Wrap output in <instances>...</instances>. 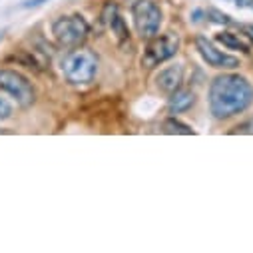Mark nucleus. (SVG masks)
I'll return each instance as SVG.
<instances>
[{"instance_id": "obj_1", "label": "nucleus", "mask_w": 253, "mask_h": 253, "mask_svg": "<svg viewBox=\"0 0 253 253\" xmlns=\"http://www.w3.org/2000/svg\"><path fill=\"white\" fill-rule=\"evenodd\" d=\"M210 112L215 120H229L243 114L253 102V86L239 74H219L210 84Z\"/></svg>"}, {"instance_id": "obj_2", "label": "nucleus", "mask_w": 253, "mask_h": 253, "mask_svg": "<svg viewBox=\"0 0 253 253\" xmlns=\"http://www.w3.org/2000/svg\"><path fill=\"white\" fill-rule=\"evenodd\" d=\"M60 70L64 80L72 86H86L94 82L98 74V58L92 50L76 46L60 62Z\"/></svg>"}, {"instance_id": "obj_3", "label": "nucleus", "mask_w": 253, "mask_h": 253, "mask_svg": "<svg viewBox=\"0 0 253 253\" xmlns=\"http://www.w3.org/2000/svg\"><path fill=\"white\" fill-rule=\"evenodd\" d=\"M90 34V24L80 14L58 16L52 22V36L62 48H76L84 44Z\"/></svg>"}, {"instance_id": "obj_4", "label": "nucleus", "mask_w": 253, "mask_h": 253, "mask_svg": "<svg viewBox=\"0 0 253 253\" xmlns=\"http://www.w3.org/2000/svg\"><path fill=\"white\" fill-rule=\"evenodd\" d=\"M0 92L8 94L20 108H30L36 102V90L32 82L18 70H0Z\"/></svg>"}, {"instance_id": "obj_5", "label": "nucleus", "mask_w": 253, "mask_h": 253, "mask_svg": "<svg viewBox=\"0 0 253 253\" xmlns=\"http://www.w3.org/2000/svg\"><path fill=\"white\" fill-rule=\"evenodd\" d=\"M132 18H134V28L136 32L150 40L160 32L164 14L162 8L154 2V0H136L132 6Z\"/></svg>"}, {"instance_id": "obj_6", "label": "nucleus", "mask_w": 253, "mask_h": 253, "mask_svg": "<svg viewBox=\"0 0 253 253\" xmlns=\"http://www.w3.org/2000/svg\"><path fill=\"white\" fill-rule=\"evenodd\" d=\"M179 50V36L173 34V32H168L164 36H154L150 38L146 50H144V56H142V66L146 68H156L162 62L173 58Z\"/></svg>"}, {"instance_id": "obj_7", "label": "nucleus", "mask_w": 253, "mask_h": 253, "mask_svg": "<svg viewBox=\"0 0 253 253\" xmlns=\"http://www.w3.org/2000/svg\"><path fill=\"white\" fill-rule=\"evenodd\" d=\"M196 48L202 54V58L208 62V66H211V68H217V70H233V68L239 66V58L217 50L213 46V42H210L204 36H198L196 38Z\"/></svg>"}, {"instance_id": "obj_8", "label": "nucleus", "mask_w": 253, "mask_h": 253, "mask_svg": "<svg viewBox=\"0 0 253 253\" xmlns=\"http://www.w3.org/2000/svg\"><path fill=\"white\" fill-rule=\"evenodd\" d=\"M181 82H183V64H169L166 68H162L158 74H156V86L160 92L164 94H171L175 92L177 88H181Z\"/></svg>"}, {"instance_id": "obj_9", "label": "nucleus", "mask_w": 253, "mask_h": 253, "mask_svg": "<svg viewBox=\"0 0 253 253\" xmlns=\"http://www.w3.org/2000/svg\"><path fill=\"white\" fill-rule=\"evenodd\" d=\"M196 104V94L192 90H183V88H177L175 92L169 94V102H168V108L171 114H181V112H187Z\"/></svg>"}, {"instance_id": "obj_10", "label": "nucleus", "mask_w": 253, "mask_h": 253, "mask_svg": "<svg viewBox=\"0 0 253 253\" xmlns=\"http://www.w3.org/2000/svg\"><path fill=\"white\" fill-rule=\"evenodd\" d=\"M162 130H164V134H169V136H194V134H196V132L192 130V126L179 122V120L173 118V116H169V118L164 120Z\"/></svg>"}, {"instance_id": "obj_11", "label": "nucleus", "mask_w": 253, "mask_h": 253, "mask_svg": "<svg viewBox=\"0 0 253 253\" xmlns=\"http://www.w3.org/2000/svg\"><path fill=\"white\" fill-rule=\"evenodd\" d=\"M215 40H217L219 44H223L225 48H229V50H239V52H243V54H249V52H251V46H249L247 42H243V40L239 38V34H233V32H219V34L215 36Z\"/></svg>"}, {"instance_id": "obj_12", "label": "nucleus", "mask_w": 253, "mask_h": 253, "mask_svg": "<svg viewBox=\"0 0 253 253\" xmlns=\"http://www.w3.org/2000/svg\"><path fill=\"white\" fill-rule=\"evenodd\" d=\"M110 30H112V34H116V38L120 40V42H124V40H128V36H130V32H128V26H126V22H124V18L118 14L112 22H110V26H108Z\"/></svg>"}, {"instance_id": "obj_13", "label": "nucleus", "mask_w": 253, "mask_h": 253, "mask_svg": "<svg viewBox=\"0 0 253 253\" xmlns=\"http://www.w3.org/2000/svg\"><path fill=\"white\" fill-rule=\"evenodd\" d=\"M206 18H210L213 24H221V26H229V24H233L231 16L225 14V12H221V10H217V8H210V10L206 12Z\"/></svg>"}, {"instance_id": "obj_14", "label": "nucleus", "mask_w": 253, "mask_h": 253, "mask_svg": "<svg viewBox=\"0 0 253 253\" xmlns=\"http://www.w3.org/2000/svg\"><path fill=\"white\" fill-rule=\"evenodd\" d=\"M118 14H120V12H118V4H116V2H106L104 8H102V14H100V22H102L104 26H110V22H112Z\"/></svg>"}, {"instance_id": "obj_15", "label": "nucleus", "mask_w": 253, "mask_h": 253, "mask_svg": "<svg viewBox=\"0 0 253 253\" xmlns=\"http://www.w3.org/2000/svg\"><path fill=\"white\" fill-rule=\"evenodd\" d=\"M229 134H245V136H253V116L245 122H241L239 126H235V128L229 132Z\"/></svg>"}, {"instance_id": "obj_16", "label": "nucleus", "mask_w": 253, "mask_h": 253, "mask_svg": "<svg viewBox=\"0 0 253 253\" xmlns=\"http://www.w3.org/2000/svg\"><path fill=\"white\" fill-rule=\"evenodd\" d=\"M12 106H10V102L6 100V98H2L0 96V120H8V118H12Z\"/></svg>"}, {"instance_id": "obj_17", "label": "nucleus", "mask_w": 253, "mask_h": 253, "mask_svg": "<svg viewBox=\"0 0 253 253\" xmlns=\"http://www.w3.org/2000/svg\"><path fill=\"white\" fill-rule=\"evenodd\" d=\"M44 2H48V0H24V2L20 4V8H38Z\"/></svg>"}, {"instance_id": "obj_18", "label": "nucleus", "mask_w": 253, "mask_h": 253, "mask_svg": "<svg viewBox=\"0 0 253 253\" xmlns=\"http://www.w3.org/2000/svg\"><path fill=\"white\" fill-rule=\"evenodd\" d=\"M241 30H243V34L253 42V24H243V26H241Z\"/></svg>"}, {"instance_id": "obj_19", "label": "nucleus", "mask_w": 253, "mask_h": 253, "mask_svg": "<svg viewBox=\"0 0 253 253\" xmlns=\"http://www.w3.org/2000/svg\"><path fill=\"white\" fill-rule=\"evenodd\" d=\"M202 16H204V12H202V10H194V18H192V20H194V22H200V20H202Z\"/></svg>"}, {"instance_id": "obj_20", "label": "nucleus", "mask_w": 253, "mask_h": 253, "mask_svg": "<svg viewBox=\"0 0 253 253\" xmlns=\"http://www.w3.org/2000/svg\"><path fill=\"white\" fill-rule=\"evenodd\" d=\"M0 40H2V34H0Z\"/></svg>"}]
</instances>
